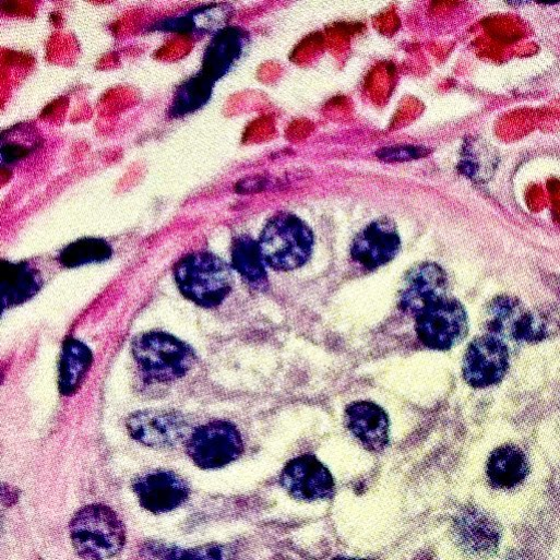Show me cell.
<instances>
[{"label":"cell","instance_id":"7402d4cb","mask_svg":"<svg viewBox=\"0 0 560 560\" xmlns=\"http://www.w3.org/2000/svg\"><path fill=\"white\" fill-rule=\"evenodd\" d=\"M229 17V10L219 5L201 9L182 17L165 22L159 29L177 33L213 32L223 31Z\"/></svg>","mask_w":560,"mask_h":560},{"label":"cell","instance_id":"ffe728a7","mask_svg":"<svg viewBox=\"0 0 560 560\" xmlns=\"http://www.w3.org/2000/svg\"><path fill=\"white\" fill-rule=\"evenodd\" d=\"M93 364L91 349L78 339H69L63 347L60 365V389L73 395L84 382Z\"/></svg>","mask_w":560,"mask_h":560},{"label":"cell","instance_id":"83f0119b","mask_svg":"<svg viewBox=\"0 0 560 560\" xmlns=\"http://www.w3.org/2000/svg\"><path fill=\"white\" fill-rule=\"evenodd\" d=\"M334 560H370V559H359V558H337Z\"/></svg>","mask_w":560,"mask_h":560},{"label":"cell","instance_id":"9c48e42d","mask_svg":"<svg viewBox=\"0 0 560 560\" xmlns=\"http://www.w3.org/2000/svg\"><path fill=\"white\" fill-rule=\"evenodd\" d=\"M279 482L291 497L302 501L331 499L335 493L331 472L311 454L291 460L283 469Z\"/></svg>","mask_w":560,"mask_h":560},{"label":"cell","instance_id":"2e32d148","mask_svg":"<svg viewBox=\"0 0 560 560\" xmlns=\"http://www.w3.org/2000/svg\"><path fill=\"white\" fill-rule=\"evenodd\" d=\"M246 45L247 37L239 28L218 32L205 51L201 74L216 83L239 61Z\"/></svg>","mask_w":560,"mask_h":560},{"label":"cell","instance_id":"277c9868","mask_svg":"<svg viewBox=\"0 0 560 560\" xmlns=\"http://www.w3.org/2000/svg\"><path fill=\"white\" fill-rule=\"evenodd\" d=\"M175 278L186 298L208 309L219 306L230 294L234 284L228 264L205 252L183 259L176 267Z\"/></svg>","mask_w":560,"mask_h":560},{"label":"cell","instance_id":"4316f807","mask_svg":"<svg viewBox=\"0 0 560 560\" xmlns=\"http://www.w3.org/2000/svg\"><path fill=\"white\" fill-rule=\"evenodd\" d=\"M419 150L417 148H413V150H402V148H391L390 152L389 151H384L383 154H382V159H386L392 162V160H401V159H408V158H413V157H417V152Z\"/></svg>","mask_w":560,"mask_h":560},{"label":"cell","instance_id":"8992f818","mask_svg":"<svg viewBox=\"0 0 560 560\" xmlns=\"http://www.w3.org/2000/svg\"><path fill=\"white\" fill-rule=\"evenodd\" d=\"M415 320L418 339L424 346L433 350L451 349L468 333L465 308L450 296L426 308Z\"/></svg>","mask_w":560,"mask_h":560},{"label":"cell","instance_id":"8fae6325","mask_svg":"<svg viewBox=\"0 0 560 560\" xmlns=\"http://www.w3.org/2000/svg\"><path fill=\"white\" fill-rule=\"evenodd\" d=\"M401 251L396 225L389 218H378L354 239L352 259L365 270H377L390 263Z\"/></svg>","mask_w":560,"mask_h":560},{"label":"cell","instance_id":"cb8c5ba5","mask_svg":"<svg viewBox=\"0 0 560 560\" xmlns=\"http://www.w3.org/2000/svg\"><path fill=\"white\" fill-rule=\"evenodd\" d=\"M112 255L108 242L97 238H85L67 247L61 255V263L70 269L107 261Z\"/></svg>","mask_w":560,"mask_h":560},{"label":"cell","instance_id":"ba28073f","mask_svg":"<svg viewBox=\"0 0 560 560\" xmlns=\"http://www.w3.org/2000/svg\"><path fill=\"white\" fill-rule=\"evenodd\" d=\"M509 350L493 334L478 336L468 345L463 359V378L474 389L499 383L509 370Z\"/></svg>","mask_w":560,"mask_h":560},{"label":"cell","instance_id":"7a4b0ae2","mask_svg":"<svg viewBox=\"0 0 560 560\" xmlns=\"http://www.w3.org/2000/svg\"><path fill=\"white\" fill-rule=\"evenodd\" d=\"M258 242L266 265L275 271L289 272L309 261L314 237L299 217L279 213L269 221Z\"/></svg>","mask_w":560,"mask_h":560},{"label":"cell","instance_id":"30bf717a","mask_svg":"<svg viewBox=\"0 0 560 560\" xmlns=\"http://www.w3.org/2000/svg\"><path fill=\"white\" fill-rule=\"evenodd\" d=\"M449 296L448 275L434 263H421L413 267L404 278L398 308L416 318L436 301Z\"/></svg>","mask_w":560,"mask_h":560},{"label":"cell","instance_id":"5b68a950","mask_svg":"<svg viewBox=\"0 0 560 560\" xmlns=\"http://www.w3.org/2000/svg\"><path fill=\"white\" fill-rule=\"evenodd\" d=\"M133 355L142 372L157 382L175 381L192 368L194 353L178 338L166 333H146L133 342Z\"/></svg>","mask_w":560,"mask_h":560},{"label":"cell","instance_id":"3957f363","mask_svg":"<svg viewBox=\"0 0 560 560\" xmlns=\"http://www.w3.org/2000/svg\"><path fill=\"white\" fill-rule=\"evenodd\" d=\"M70 531L74 548L85 560L109 559L118 555L127 541L123 521L104 504H91L79 511Z\"/></svg>","mask_w":560,"mask_h":560},{"label":"cell","instance_id":"52a82bcc","mask_svg":"<svg viewBox=\"0 0 560 560\" xmlns=\"http://www.w3.org/2000/svg\"><path fill=\"white\" fill-rule=\"evenodd\" d=\"M243 452L239 430L230 422L214 421L196 429L188 441L192 461L204 469L224 467Z\"/></svg>","mask_w":560,"mask_h":560},{"label":"cell","instance_id":"4fadbf2b","mask_svg":"<svg viewBox=\"0 0 560 560\" xmlns=\"http://www.w3.org/2000/svg\"><path fill=\"white\" fill-rule=\"evenodd\" d=\"M345 422L353 436L369 451L382 452L390 442V421L377 404L355 402L346 407Z\"/></svg>","mask_w":560,"mask_h":560},{"label":"cell","instance_id":"6da1fadb","mask_svg":"<svg viewBox=\"0 0 560 560\" xmlns=\"http://www.w3.org/2000/svg\"><path fill=\"white\" fill-rule=\"evenodd\" d=\"M487 313L489 332L514 342L538 343L560 331V311L557 308L527 309L522 301L507 295L492 299Z\"/></svg>","mask_w":560,"mask_h":560},{"label":"cell","instance_id":"d4e9b609","mask_svg":"<svg viewBox=\"0 0 560 560\" xmlns=\"http://www.w3.org/2000/svg\"><path fill=\"white\" fill-rule=\"evenodd\" d=\"M498 165L493 150L481 141L468 143L461 168L473 180L485 182L491 178Z\"/></svg>","mask_w":560,"mask_h":560},{"label":"cell","instance_id":"ac0fdd59","mask_svg":"<svg viewBox=\"0 0 560 560\" xmlns=\"http://www.w3.org/2000/svg\"><path fill=\"white\" fill-rule=\"evenodd\" d=\"M529 466L524 452L505 444L493 450L487 462V476L497 488H513L528 475Z\"/></svg>","mask_w":560,"mask_h":560},{"label":"cell","instance_id":"7c38bea8","mask_svg":"<svg viewBox=\"0 0 560 560\" xmlns=\"http://www.w3.org/2000/svg\"><path fill=\"white\" fill-rule=\"evenodd\" d=\"M140 503L148 511L160 514L182 505L189 497L187 482L168 470H153L134 482Z\"/></svg>","mask_w":560,"mask_h":560},{"label":"cell","instance_id":"e0dca14e","mask_svg":"<svg viewBox=\"0 0 560 560\" xmlns=\"http://www.w3.org/2000/svg\"><path fill=\"white\" fill-rule=\"evenodd\" d=\"M0 278L4 309L28 301L43 286L39 273L26 263L3 262Z\"/></svg>","mask_w":560,"mask_h":560},{"label":"cell","instance_id":"603a6c76","mask_svg":"<svg viewBox=\"0 0 560 560\" xmlns=\"http://www.w3.org/2000/svg\"><path fill=\"white\" fill-rule=\"evenodd\" d=\"M214 84L201 73L184 83L176 95L170 116L180 118L201 109L210 100Z\"/></svg>","mask_w":560,"mask_h":560},{"label":"cell","instance_id":"44dd1931","mask_svg":"<svg viewBox=\"0 0 560 560\" xmlns=\"http://www.w3.org/2000/svg\"><path fill=\"white\" fill-rule=\"evenodd\" d=\"M143 560H233L224 546L206 545L183 549L164 544L151 543L142 550Z\"/></svg>","mask_w":560,"mask_h":560},{"label":"cell","instance_id":"d6986e66","mask_svg":"<svg viewBox=\"0 0 560 560\" xmlns=\"http://www.w3.org/2000/svg\"><path fill=\"white\" fill-rule=\"evenodd\" d=\"M231 258L234 269L252 288L257 290L267 288L266 263L258 241L249 236L237 238L233 245Z\"/></svg>","mask_w":560,"mask_h":560},{"label":"cell","instance_id":"5bb4252c","mask_svg":"<svg viewBox=\"0 0 560 560\" xmlns=\"http://www.w3.org/2000/svg\"><path fill=\"white\" fill-rule=\"evenodd\" d=\"M128 427L131 434L144 444L169 446L182 438L186 424L175 414L151 410L131 416Z\"/></svg>","mask_w":560,"mask_h":560},{"label":"cell","instance_id":"9a60e30c","mask_svg":"<svg viewBox=\"0 0 560 560\" xmlns=\"http://www.w3.org/2000/svg\"><path fill=\"white\" fill-rule=\"evenodd\" d=\"M460 544L470 553L489 556L497 551L501 532L499 525L476 509L464 511L455 523Z\"/></svg>","mask_w":560,"mask_h":560},{"label":"cell","instance_id":"484cf974","mask_svg":"<svg viewBox=\"0 0 560 560\" xmlns=\"http://www.w3.org/2000/svg\"><path fill=\"white\" fill-rule=\"evenodd\" d=\"M28 155V148L22 145L10 144L3 147V163L12 164Z\"/></svg>","mask_w":560,"mask_h":560}]
</instances>
